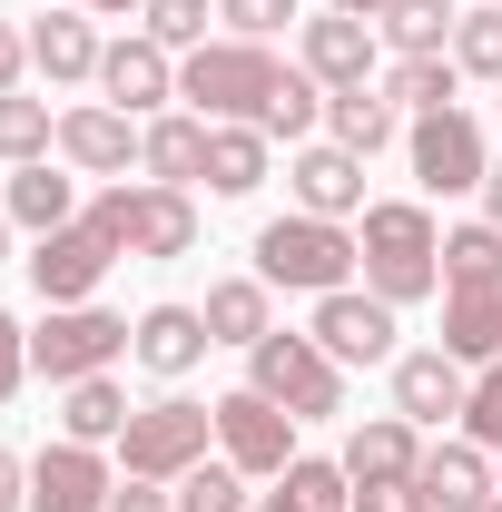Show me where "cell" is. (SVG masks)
Masks as SVG:
<instances>
[{
	"mask_svg": "<svg viewBox=\"0 0 502 512\" xmlns=\"http://www.w3.org/2000/svg\"><path fill=\"white\" fill-rule=\"evenodd\" d=\"M276 89H286V60L266 40H207L178 69V99H197V119H237V128H266Z\"/></svg>",
	"mask_w": 502,
	"mask_h": 512,
	"instance_id": "1",
	"label": "cell"
},
{
	"mask_svg": "<svg viewBox=\"0 0 502 512\" xmlns=\"http://www.w3.org/2000/svg\"><path fill=\"white\" fill-rule=\"evenodd\" d=\"M256 276L266 286H286V296H335V286H355L365 276V247L335 227V217H266L256 227Z\"/></svg>",
	"mask_w": 502,
	"mask_h": 512,
	"instance_id": "2",
	"label": "cell"
},
{
	"mask_svg": "<svg viewBox=\"0 0 502 512\" xmlns=\"http://www.w3.org/2000/svg\"><path fill=\"white\" fill-rule=\"evenodd\" d=\"M365 286H375L384 306H414V296H434L443 286V237L434 217L414 207V197H384V207H365Z\"/></svg>",
	"mask_w": 502,
	"mask_h": 512,
	"instance_id": "3",
	"label": "cell"
},
{
	"mask_svg": "<svg viewBox=\"0 0 502 512\" xmlns=\"http://www.w3.org/2000/svg\"><path fill=\"white\" fill-rule=\"evenodd\" d=\"M89 227L119 256H188L197 247V197L158 188V178H109V188L89 197Z\"/></svg>",
	"mask_w": 502,
	"mask_h": 512,
	"instance_id": "4",
	"label": "cell"
},
{
	"mask_svg": "<svg viewBox=\"0 0 502 512\" xmlns=\"http://www.w3.org/2000/svg\"><path fill=\"white\" fill-rule=\"evenodd\" d=\"M217 444V404H188V394H158V404H138L119 434V473L128 483H178L188 463H207Z\"/></svg>",
	"mask_w": 502,
	"mask_h": 512,
	"instance_id": "5",
	"label": "cell"
},
{
	"mask_svg": "<svg viewBox=\"0 0 502 512\" xmlns=\"http://www.w3.org/2000/svg\"><path fill=\"white\" fill-rule=\"evenodd\" d=\"M247 384L266 394V404H286L296 424L345 414V365H335L315 335H256V345H247Z\"/></svg>",
	"mask_w": 502,
	"mask_h": 512,
	"instance_id": "6",
	"label": "cell"
},
{
	"mask_svg": "<svg viewBox=\"0 0 502 512\" xmlns=\"http://www.w3.org/2000/svg\"><path fill=\"white\" fill-rule=\"evenodd\" d=\"M128 335H138V325L109 316V306H50V316H40V335H30V375H50V384L69 394V384L109 375V365L128 355Z\"/></svg>",
	"mask_w": 502,
	"mask_h": 512,
	"instance_id": "7",
	"label": "cell"
},
{
	"mask_svg": "<svg viewBox=\"0 0 502 512\" xmlns=\"http://www.w3.org/2000/svg\"><path fill=\"white\" fill-rule=\"evenodd\" d=\"M217 453H227L247 483H276V473L296 463V414L266 404L256 384H237V394H217Z\"/></svg>",
	"mask_w": 502,
	"mask_h": 512,
	"instance_id": "8",
	"label": "cell"
},
{
	"mask_svg": "<svg viewBox=\"0 0 502 512\" xmlns=\"http://www.w3.org/2000/svg\"><path fill=\"white\" fill-rule=\"evenodd\" d=\"M404 148H414V178L434 197H463V188H483V119L473 109H434V119H414L404 128Z\"/></svg>",
	"mask_w": 502,
	"mask_h": 512,
	"instance_id": "9",
	"label": "cell"
},
{
	"mask_svg": "<svg viewBox=\"0 0 502 512\" xmlns=\"http://www.w3.org/2000/svg\"><path fill=\"white\" fill-rule=\"evenodd\" d=\"M109 266H119V247L79 217V227H50V237L30 247V286H40V306H89Z\"/></svg>",
	"mask_w": 502,
	"mask_h": 512,
	"instance_id": "10",
	"label": "cell"
},
{
	"mask_svg": "<svg viewBox=\"0 0 502 512\" xmlns=\"http://www.w3.org/2000/svg\"><path fill=\"white\" fill-rule=\"evenodd\" d=\"M306 335L335 355V365H384V355H394V306H384L375 286H335V296H315Z\"/></svg>",
	"mask_w": 502,
	"mask_h": 512,
	"instance_id": "11",
	"label": "cell"
},
{
	"mask_svg": "<svg viewBox=\"0 0 502 512\" xmlns=\"http://www.w3.org/2000/svg\"><path fill=\"white\" fill-rule=\"evenodd\" d=\"M119 503V473L99 463V444H50L40 463H30V512H109Z\"/></svg>",
	"mask_w": 502,
	"mask_h": 512,
	"instance_id": "12",
	"label": "cell"
},
{
	"mask_svg": "<svg viewBox=\"0 0 502 512\" xmlns=\"http://www.w3.org/2000/svg\"><path fill=\"white\" fill-rule=\"evenodd\" d=\"M463 404H473V365H453L443 345L394 355V414L404 424H463Z\"/></svg>",
	"mask_w": 502,
	"mask_h": 512,
	"instance_id": "13",
	"label": "cell"
},
{
	"mask_svg": "<svg viewBox=\"0 0 502 512\" xmlns=\"http://www.w3.org/2000/svg\"><path fill=\"white\" fill-rule=\"evenodd\" d=\"M414 493H424L434 512H493V503H502V473H493V453L463 434V444H424Z\"/></svg>",
	"mask_w": 502,
	"mask_h": 512,
	"instance_id": "14",
	"label": "cell"
},
{
	"mask_svg": "<svg viewBox=\"0 0 502 512\" xmlns=\"http://www.w3.org/2000/svg\"><path fill=\"white\" fill-rule=\"evenodd\" d=\"M306 79L315 89H375V20H355V10L306 20Z\"/></svg>",
	"mask_w": 502,
	"mask_h": 512,
	"instance_id": "15",
	"label": "cell"
},
{
	"mask_svg": "<svg viewBox=\"0 0 502 512\" xmlns=\"http://www.w3.org/2000/svg\"><path fill=\"white\" fill-rule=\"evenodd\" d=\"M99 89H109V109H128V119H138V109H168V99H178V60H168L148 30H138V40H109Z\"/></svg>",
	"mask_w": 502,
	"mask_h": 512,
	"instance_id": "16",
	"label": "cell"
},
{
	"mask_svg": "<svg viewBox=\"0 0 502 512\" xmlns=\"http://www.w3.org/2000/svg\"><path fill=\"white\" fill-rule=\"evenodd\" d=\"M414 473H424V424L375 414V424L345 434V483H355V493H365V483H414Z\"/></svg>",
	"mask_w": 502,
	"mask_h": 512,
	"instance_id": "17",
	"label": "cell"
},
{
	"mask_svg": "<svg viewBox=\"0 0 502 512\" xmlns=\"http://www.w3.org/2000/svg\"><path fill=\"white\" fill-rule=\"evenodd\" d=\"M207 345H217V335H207V316H197V306H148V316H138V335H128V355H138L158 384L197 375V365H207Z\"/></svg>",
	"mask_w": 502,
	"mask_h": 512,
	"instance_id": "18",
	"label": "cell"
},
{
	"mask_svg": "<svg viewBox=\"0 0 502 512\" xmlns=\"http://www.w3.org/2000/svg\"><path fill=\"white\" fill-rule=\"evenodd\" d=\"M60 158L79 168V178H128V158H138V128H128V109H109V99L69 109V119H60Z\"/></svg>",
	"mask_w": 502,
	"mask_h": 512,
	"instance_id": "19",
	"label": "cell"
},
{
	"mask_svg": "<svg viewBox=\"0 0 502 512\" xmlns=\"http://www.w3.org/2000/svg\"><path fill=\"white\" fill-rule=\"evenodd\" d=\"M286 178H296V207H306V217H335V227H345V217L365 207V158L335 148V138H325V148H296Z\"/></svg>",
	"mask_w": 502,
	"mask_h": 512,
	"instance_id": "20",
	"label": "cell"
},
{
	"mask_svg": "<svg viewBox=\"0 0 502 512\" xmlns=\"http://www.w3.org/2000/svg\"><path fill=\"white\" fill-rule=\"evenodd\" d=\"M138 168H148L158 188H197V178H207V119H197V109L148 119L138 128Z\"/></svg>",
	"mask_w": 502,
	"mask_h": 512,
	"instance_id": "21",
	"label": "cell"
},
{
	"mask_svg": "<svg viewBox=\"0 0 502 512\" xmlns=\"http://www.w3.org/2000/svg\"><path fill=\"white\" fill-rule=\"evenodd\" d=\"M443 355L502 365V286H443Z\"/></svg>",
	"mask_w": 502,
	"mask_h": 512,
	"instance_id": "22",
	"label": "cell"
},
{
	"mask_svg": "<svg viewBox=\"0 0 502 512\" xmlns=\"http://www.w3.org/2000/svg\"><path fill=\"white\" fill-rule=\"evenodd\" d=\"M207 188H217V197H256V188H266V128L207 119Z\"/></svg>",
	"mask_w": 502,
	"mask_h": 512,
	"instance_id": "23",
	"label": "cell"
},
{
	"mask_svg": "<svg viewBox=\"0 0 502 512\" xmlns=\"http://www.w3.org/2000/svg\"><path fill=\"white\" fill-rule=\"evenodd\" d=\"M99 60H109V50H99V30H89V20H60V10H50V20H40V30H30V69H40V79H99Z\"/></svg>",
	"mask_w": 502,
	"mask_h": 512,
	"instance_id": "24",
	"label": "cell"
},
{
	"mask_svg": "<svg viewBox=\"0 0 502 512\" xmlns=\"http://www.w3.org/2000/svg\"><path fill=\"white\" fill-rule=\"evenodd\" d=\"M197 316H207L217 345H256V335H276V316H266V276H217Z\"/></svg>",
	"mask_w": 502,
	"mask_h": 512,
	"instance_id": "25",
	"label": "cell"
},
{
	"mask_svg": "<svg viewBox=\"0 0 502 512\" xmlns=\"http://www.w3.org/2000/svg\"><path fill=\"white\" fill-rule=\"evenodd\" d=\"M10 217H20L30 237H50V227H79V188H69L50 158H40V168H10Z\"/></svg>",
	"mask_w": 502,
	"mask_h": 512,
	"instance_id": "26",
	"label": "cell"
},
{
	"mask_svg": "<svg viewBox=\"0 0 502 512\" xmlns=\"http://www.w3.org/2000/svg\"><path fill=\"white\" fill-rule=\"evenodd\" d=\"M394 99L384 89H325V128H335V148H355V158H375L384 138H394Z\"/></svg>",
	"mask_w": 502,
	"mask_h": 512,
	"instance_id": "27",
	"label": "cell"
},
{
	"mask_svg": "<svg viewBox=\"0 0 502 512\" xmlns=\"http://www.w3.org/2000/svg\"><path fill=\"white\" fill-rule=\"evenodd\" d=\"M375 20H384V40H394V60H443L463 10H443V0H384Z\"/></svg>",
	"mask_w": 502,
	"mask_h": 512,
	"instance_id": "28",
	"label": "cell"
},
{
	"mask_svg": "<svg viewBox=\"0 0 502 512\" xmlns=\"http://www.w3.org/2000/svg\"><path fill=\"white\" fill-rule=\"evenodd\" d=\"M128 414H138V404H128L119 384H109V375H89V384H69L60 434H69V444H119V434H128Z\"/></svg>",
	"mask_w": 502,
	"mask_h": 512,
	"instance_id": "29",
	"label": "cell"
},
{
	"mask_svg": "<svg viewBox=\"0 0 502 512\" xmlns=\"http://www.w3.org/2000/svg\"><path fill=\"white\" fill-rule=\"evenodd\" d=\"M453 89H463V69H453V50H443V60H394V69H384V99H394V109H414V119H434V109H453Z\"/></svg>",
	"mask_w": 502,
	"mask_h": 512,
	"instance_id": "30",
	"label": "cell"
},
{
	"mask_svg": "<svg viewBox=\"0 0 502 512\" xmlns=\"http://www.w3.org/2000/svg\"><path fill=\"white\" fill-rule=\"evenodd\" d=\"M50 148H60L50 99H20V89H10V99H0V158H10V168H40Z\"/></svg>",
	"mask_w": 502,
	"mask_h": 512,
	"instance_id": "31",
	"label": "cell"
},
{
	"mask_svg": "<svg viewBox=\"0 0 502 512\" xmlns=\"http://www.w3.org/2000/svg\"><path fill=\"white\" fill-rule=\"evenodd\" d=\"M443 286H502V227L493 217H473V227L443 237Z\"/></svg>",
	"mask_w": 502,
	"mask_h": 512,
	"instance_id": "32",
	"label": "cell"
},
{
	"mask_svg": "<svg viewBox=\"0 0 502 512\" xmlns=\"http://www.w3.org/2000/svg\"><path fill=\"white\" fill-rule=\"evenodd\" d=\"M453 69L502 89V0H473V10L453 20Z\"/></svg>",
	"mask_w": 502,
	"mask_h": 512,
	"instance_id": "33",
	"label": "cell"
},
{
	"mask_svg": "<svg viewBox=\"0 0 502 512\" xmlns=\"http://www.w3.org/2000/svg\"><path fill=\"white\" fill-rule=\"evenodd\" d=\"M276 483H286V503H296V512H355V483H345V463H315V453H296Z\"/></svg>",
	"mask_w": 502,
	"mask_h": 512,
	"instance_id": "34",
	"label": "cell"
},
{
	"mask_svg": "<svg viewBox=\"0 0 502 512\" xmlns=\"http://www.w3.org/2000/svg\"><path fill=\"white\" fill-rule=\"evenodd\" d=\"M168 493H178V512H247V503H256L237 463H188V473H178Z\"/></svg>",
	"mask_w": 502,
	"mask_h": 512,
	"instance_id": "35",
	"label": "cell"
},
{
	"mask_svg": "<svg viewBox=\"0 0 502 512\" xmlns=\"http://www.w3.org/2000/svg\"><path fill=\"white\" fill-rule=\"evenodd\" d=\"M138 20H148L158 50H207V0H148Z\"/></svg>",
	"mask_w": 502,
	"mask_h": 512,
	"instance_id": "36",
	"label": "cell"
},
{
	"mask_svg": "<svg viewBox=\"0 0 502 512\" xmlns=\"http://www.w3.org/2000/svg\"><path fill=\"white\" fill-rule=\"evenodd\" d=\"M325 119V89H315L306 69H286V89H276V109H266V138H306Z\"/></svg>",
	"mask_w": 502,
	"mask_h": 512,
	"instance_id": "37",
	"label": "cell"
},
{
	"mask_svg": "<svg viewBox=\"0 0 502 512\" xmlns=\"http://www.w3.org/2000/svg\"><path fill=\"white\" fill-rule=\"evenodd\" d=\"M463 434H473L483 453H502V365H483V375H473V404H463Z\"/></svg>",
	"mask_w": 502,
	"mask_h": 512,
	"instance_id": "38",
	"label": "cell"
},
{
	"mask_svg": "<svg viewBox=\"0 0 502 512\" xmlns=\"http://www.w3.org/2000/svg\"><path fill=\"white\" fill-rule=\"evenodd\" d=\"M217 20H227V40H276L296 20V0H217Z\"/></svg>",
	"mask_w": 502,
	"mask_h": 512,
	"instance_id": "39",
	"label": "cell"
},
{
	"mask_svg": "<svg viewBox=\"0 0 502 512\" xmlns=\"http://www.w3.org/2000/svg\"><path fill=\"white\" fill-rule=\"evenodd\" d=\"M20 384H30V325H20L10 306H0V404H10Z\"/></svg>",
	"mask_w": 502,
	"mask_h": 512,
	"instance_id": "40",
	"label": "cell"
},
{
	"mask_svg": "<svg viewBox=\"0 0 502 512\" xmlns=\"http://www.w3.org/2000/svg\"><path fill=\"white\" fill-rule=\"evenodd\" d=\"M109 512H178V493H168V483H128V473H119V503H109Z\"/></svg>",
	"mask_w": 502,
	"mask_h": 512,
	"instance_id": "41",
	"label": "cell"
},
{
	"mask_svg": "<svg viewBox=\"0 0 502 512\" xmlns=\"http://www.w3.org/2000/svg\"><path fill=\"white\" fill-rule=\"evenodd\" d=\"M20 69H30V40H20V30H10V20H0V99H10V89H20Z\"/></svg>",
	"mask_w": 502,
	"mask_h": 512,
	"instance_id": "42",
	"label": "cell"
},
{
	"mask_svg": "<svg viewBox=\"0 0 502 512\" xmlns=\"http://www.w3.org/2000/svg\"><path fill=\"white\" fill-rule=\"evenodd\" d=\"M355 512H414V483H365Z\"/></svg>",
	"mask_w": 502,
	"mask_h": 512,
	"instance_id": "43",
	"label": "cell"
},
{
	"mask_svg": "<svg viewBox=\"0 0 502 512\" xmlns=\"http://www.w3.org/2000/svg\"><path fill=\"white\" fill-rule=\"evenodd\" d=\"M10 503H30V463L0 444V512H10Z\"/></svg>",
	"mask_w": 502,
	"mask_h": 512,
	"instance_id": "44",
	"label": "cell"
},
{
	"mask_svg": "<svg viewBox=\"0 0 502 512\" xmlns=\"http://www.w3.org/2000/svg\"><path fill=\"white\" fill-rule=\"evenodd\" d=\"M483 217L502 227V168H483Z\"/></svg>",
	"mask_w": 502,
	"mask_h": 512,
	"instance_id": "45",
	"label": "cell"
},
{
	"mask_svg": "<svg viewBox=\"0 0 502 512\" xmlns=\"http://www.w3.org/2000/svg\"><path fill=\"white\" fill-rule=\"evenodd\" d=\"M79 10H99V20H128V10H148V0H79Z\"/></svg>",
	"mask_w": 502,
	"mask_h": 512,
	"instance_id": "46",
	"label": "cell"
},
{
	"mask_svg": "<svg viewBox=\"0 0 502 512\" xmlns=\"http://www.w3.org/2000/svg\"><path fill=\"white\" fill-rule=\"evenodd\" d=\"M247 512H296V503H286V493H256V503Z\"/></svg>",
	"mask_w": 502,
	"mask_h": 512,
	"instance_id": "47",
	"label": "cell"
},
{
	"mask_svg": "<svg viewBox=\"0 0 502 512\" xmlns=\"http://www.w3.org/2000/svg\"><path fill=\"white\" fill-rule=\"evenodd\" d=\"M335 10H355V20H375V10H384V0H335Z\"/></svg>",
	"mask_w": 502,
	"mask_h": 512,
	"instance_id": "48",
	"label": "cell"
},
{
	"mask_svg": "<svg viewBox=\"0 0 502 512\" xmlns=\"http://www.w3.org/2000/svg\"><path fill=\"white\" fill-rule=\"evenodd\" d=\"M0 256H10V217H0Z\"/></svg>",
	"mask_w": 502,
	"mask_h": 512,
	"instance_id": "49",
	"label": "cell"
},
{
	"mask_svg": "<svg viewBox=\"0 0 502 512\" xmlns=\"http://www.w3.org/2000/svg\"><path fill=\"white\" fill-rule=\"evenodd\" d=\"M414 512H434V503H424V493H414Z\"/></svg>",
	"mask_w": 502,
	"mask_h": 512,
	"instance_id": "50",
	"label": "cell"
},
{
	"mask_svg": "<svg viewBox=\"0 0 502 512\" xmlns=\"http://www.w3.org/2000/svg\"><path fill=\"white\" fill-rule=\"evenodd\" d=\"M493 473H502V453H493Z\"/></svg>",
	"mask_w": 502,
	"mask_h": 512,
	"instance_id": "51",
	"label": "cell"
},
{
	"mask_svg": "<svg viewBox=\"0 0 502 512\" xmlns=\"http://www.w3.org/2000/svg\"><path fill=\"white\" fill-rule=\"evenodd\" d=\"M493 512H502V503H493Z\"/></svg>",
	"mask_w": 502,
	"mask_h": 512,
	"instance_id": "52",
	"label": "cell"
}]
</instances>
